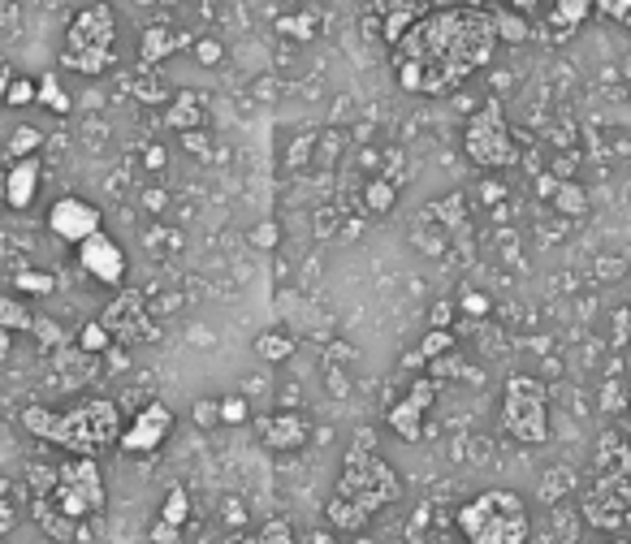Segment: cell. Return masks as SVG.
Segmentation results:
<instances>
[{
	"label": "cell",
	"mask_w": 631,
	"mask_h": 544,
	"mask_svg": "<svg viewBox=\"0 0 631 544\" xmlns=\"http://www.w3.org/2000/svg\"><path fill=\"white\" fill-rule=\"evenodd\" d=\"M498 52L493 13L472 4L432 9L394 44L398 87L411 96H450Z\"/></svg>",
	"instance_id": "1"
},
{
	"label": "cell",
	"mask_w": 631,
	"mask_h": 544,
	"mask_svg": "<svg viewBox=\"0 0 631 544\" xmlns=\"http://www.w3.org/2000/svg\"><path fill=\"white\" fill-rule=\"evenodd\" d=\"M22 428L65 454H78V458H100L105 449H113L121 441V410L113 397H87L69 410H49V406H26L22 410Z\"/></svg>",
	"instance_id": "2"
},
{
	"label": "cell",
	"mask_w": 631,
	"mask_h": 544,
	"mask_svg": "<svg viewBox=\"0 0 631 544\" xmlns=\"http://www.w3.org/2000/svg\"><path fill=\"white\" fill-rule=\"evenodd\" d=\"M333 497H346V501L364 505L372 519H376V510H385V505H394V501L403 497V480H398V471L376 454L372 428H360L351 449L342 454V471H338Z\"/></svg>",
	"instance_id": "3"
},
{
	"label": "cell",
	"mask_w": 631,
	"mask_h": 544,
	"mask_svg": "<svg viewBox=\"0 0 631 544\" xmlns=\"http://www.w3.org/2000/svg\"><path fill=\"white\" fill-rule=\"evenodd\" d=\"M454 527L468 544H527L532 514L527 501L511 489H484L459 505Z\"/></svg>",
	"instance_id": "4"
},
{
	"label": "cell",
	"mask_w": 631,
	"mask_h": 544,
	"mask_svg": "<svg viewBox=\"0 0 631 544\" xmlns=\"http://www.w3.org/2000/svg\"><path fill=\"white\" fill-rule=\"evenodd\" d=\"M113 61H117V13H113V4H105V0L83 4L65 26L61 65L74 70V74L96 78Z\"/></svg>",
	"instance_id": "5"
},
{
	"label": "cell",
	"mask_w": 631,
	"mask_h": 544,
	"mask_svg": "<svg viewBox=\"0 0 631 544\" xmlns=\"http://www.w3.org/2000/svg\"><path fill=\"white\" fill-rule=\"evenodd\" d=\"M49 501L61 510V519H69L74 527L87 523V519H96V514H105L108 489H105L100 458H78V454H74V458H65V462H56V489Z\"/></svg>",
	"instance_id": "6"
},
{
	"label": "cell",
	"mask_w": 631,
	"mask_h": 544,
	"mask_svg": "<svg viewBox=\"0 0 631 544\" xmlns=\"http://www.w3.org/2000/svg\"><path fill=\"white\" fill-rule=\"evenodd\" d=\"M502 428L520 446L549 441V390L536 376H511L502 390Z\"/></svg>",
	"instance_id": "7"
},
{
	"label": "cell",
	"mask_w": 631,
	"mask_h": 544,
	"mask_svg": "<svg viewBox=\"0 0 631 544\" xmlns=\"http://www.w3.org/2000/svg\"><path fill=\"white\" fill-rule=\"evenodd\" d=\"M463 151L468 160L480 169H511L520 164V148H515V135L506 126V113L498 99H484L468 117V130H463Z\"/></svg>",
	"instance_id": "8"
},
{
	"label": "cell",
	"mask_w": 631,
	"mask_h": 544,
	"mask_svg": "<svg viewBox=\"0 0 631 544\" xmlns=\"http://www.w3.org/2000/svg\"><path fill=\"white\" fill-rule=\"evenodd\" d=\"M169 437H173V410L164 402H143L135 410V419L121 428L117 449L130 454V458H152Z\"/></svg>",
	"instance_id": "9"
},
{
	"label": "cell",
	"mask_w": 631,
	"mask_h": 544,
	"mask_svg": "<svg viewBox=\"0 0 631 544\" xmlns=\"http://www.w3.org/2000/svg\"><path fill=\"white\" fill-rule=\"evenodd\" d=\"M49 230H53L61 243L83 247L87 238H96V234L105 230V221H100V207H96V203H87V199H78V195H65L49 207Z\"/></svg>",
	"instance_id": "10"
},
{
	"label": "cell",
	"mask_w": 631,
	"mask_h": 544,
	"mask_svg": "<svg viewBox=\"0 0 631 544\" xmlns=\"http://www.w3.org/2000/svg\"><path fill=\"white\" fill-rule=\"evenodd\" d=\"M432 402H437V381H411V390L403 402H394L389 406V415H385V424H389V433L398 437V441H420L424 437V419H428V410H432Z\"/></svg>",
	"instance_id": "11"
},
{
	"label": "cell",
	"mask_w": 631,
	"mask_h": 544,
	"mask_svg": "<svg viewBox=\"0 0 631 544\" xmlns=\"http://www.w3.org/2000/svg\"><path fill=\"white\" fill-rule=\"evenodd\" d=\"M256 437L272 454H299L312 441V419L299 415V410H272V415L256 419Z\"/></svg>",
	"instance_id": "12"
},
{
	"label": "cell",
	"mask_w": 631,
	"mask_h": 544,
	"mask_svg": "<svg viewBox=\"0 0 631 544\" xmlns=\"http://www.w3.org/2000/svg\"><path fill=\"white\" fill-rule=\"evenodd\" d=\"M78 268L92 277V281H100V286H121L126 281V250L121 243L113 238V234H96V238H87L83 247H78Z\"/></svg>",
	"instance_id": "13"
},
{
	"label": "cell",
	"mask_w": 631,
	"mask_h": 544,
	"mask_svg": "<svg viewBox=\"0 0 631 544\" xmlns=\"http://www.w3.org/2000/svg\"><path fill=\"white\" fill-rule=\"evenodd\" d=\"M100 324H105L113 338H121V342L157 338V324H152V316H148V307H143V295H139V290H126V295L113 298V302L105 307V316H100Z\"/></svg>",
	"instance_id": "14"
},
{
	"label": "cell",
	"mask_w": 631,
	"mask_h": 544,
	"mask_svg": "<svg viewBox=\"0 0 631 544\" xmlns=\"http://www.w3.org/2000/svg\"><path fill=\"white\" fill-rule=\"evenodd\" d=\"M40 182H44V169H40V156H26V160H13L9 173L0 178V195L13 212H26L35 195H40Z\"/></svg>",
	"instance_id": "15"
},
{
	"label": "cell",
	"mask_w": 631,
	"mask_h": 544,
	"mask_svg": "<svg viewBox=\"0 0 631 544\" xmlns=\"http://www.w3.org/2000/svg\"><path fill=\"white\" fill-rule=\"evenodd\" d=\"M164 126H169V130H178V135L200 130V126H204V96H200V92H191V87L173 92V99L164 104Z\"/></svg>",
	"instance_id": "16"
},
{
	"label": "cell",
	"mask_w": 631,
	"mask_h": 544,
	"mask_svg": "<svg viewBox=\"0 0 631 544\" xmlns=\"http://www.w3.org/2000/svg\"><path fill=\"white\" fill-rule=\"evenodd\" d=\"M324 523H329V532H338V536H364L372 514L364 505L346 501V497H329V501H324Z\"/></svg>",
	"instance_id": "17"
},
{
	"label": "cell",
	"mask_w": 631,
	"mask_h": 544,
	"mask_svg": "<svg viewBox=\"0 0 631 544\" xmlns=\"http://www.w3.org/2000/svg\"><path fill=\"white\" fill-rule=\"evenodd\" d=\"M35 311L22 298H0V333H31L35 329Z\"/></svg>",
	"instance_id": "18"
},
{
	"label": "cell",
	"mask_w": 631,
	"mask_h": 544,
	"mask_svg": "<svg viewBox=\"0 0 631 544\" xmlns=\"http://www.w3.org/2000/svg\"><path fill=\"white\" fill-rule=\"evenodd\" d=\"M157 519H164V523L178 527V532H186V523H191V493H186L182 484H173V489L164 493V501H160Z\"/></svg>",
	"instance_id": "19"
},
{
	"label": "cell",
	"mask_w": 631,
	"mask_h": 544,
	"mask_svg": "<svg viewBox=\"0 0 631 544\" xmlns=\"http://www.w3.org/2000/svg\"><path fill=\"white\" fill-rule=\"evenodd\" d=\"M252 350H256V359H264V363H286L295 354V338L281 333V329H268V333H260L252 342Z\"/></svg>",
	"instance_id": "20"
},
{
	"label": "cell",
	"mask_w": 631,
	"mask_h": 544,
	"mask_svg": "<svg viewBox=\"0 0 631 544\" xmlns=\"http://www.w3.org/2000/svg\"><path fill=\"white\" fill-rule=\"evenodd\" d=\"M394 203H398L394 182H385V178H368V182H364V207H368L372 216H389Z\"/></svg>",
	"instance_id": "21"
},
{
	"label": "cell",
	"mask_w": 631,
	"mask_h": 544,
	"mask_svg": "<svg viewBox=\"0 0 631 544\" xmlns=\"http://www.w3.org/2000/svg\"><path fill=\"white\" fill-rule=\"evenodd\" d=\"M13 290L31 298H49L56 290V277L53 273H40V268H22V273H13Z\"/></svg>",
	"instance_id": "22"
},
{
	"label": "cell",
	"mask_w": 631,
	"mask_h": 544,
	"mask_svg": "<svg viewBox=\"0 0 631 544\" xmlns=\"http://www.w3.org/2000/svg\"><path fill=\"white\" fill-rule=\"evenodd\" d=\"M40 148H44V130L18 126V130L9 135V143H4V156H9V160H26V156H35Z\"/></svg>",
	"instance_id": "23"
},
{
	"label": "cell",
	"mask_w": 631,
	"mask_h": 544,
	"mask_svg": "<svg viewBox=\"0 0 631 544\" xmlns=\"http://www.w3.org/2000/svg\"><path fill=\"white\" fill-rule=\"evenodd\" d=\"M173 49H178V40H173L164 26H148V31H143V65H157V61H164Z\"/></svg>",
	"instance_id": "24"
},
{
	"label": "cell",
	"mask_w": 631,
	"mask_h": 544,
	"mask_svg": "<svg viewBox=\"0 0 631 544\" xmlns=\"http://www.w3.org/2000/svg\"><path fill=\"white\" fill-rule=\"evenodd\" d=\"M493 26H498V44L506 40V44H524L527 35H532V26L524 22V13H493Z\"/></svg>",
	"instance_id": "25"
},
{
	"label": "cell",
	"mask_w": 631,
	"mask_h": 544,
	"mask_svg": "<svg viewBox=\"0 0 631 544\" xmlns=\"http://www.w3.org/2000/svg\"><path fill=\"white\" fill-rule=\"evenodd\" d=\"M35 104H44V108L56 113V117L69 113V96H65V87H61L56 74H44V78H40V96H35Z\"/></svg>",
	"instance_id": "26"
},
{
	"label": "cell",
	"mask_w": 631,
	"mask_h": 544,
	"mask_svg": "<svg viewBox=\"0 0 631 544\" xmlns=\"http://www.w3.org/2000/svg\"><path fill=\"white\" fill-rule=\"evenodd\" d=\"M588 9H592V0H558V4H554V18H549V22H554L558 31H576L579 22L588 18Z\"/></svg>",
	"instance_id": "27"
},
{
	"label": "cell",
	"mask_w": 631,
	"mask_h": 544,
	"mask_svg": "<svg viewBox=\"0 0 631 544\" xmlns=\"http://www.w3.org/2000/svg\"><path fill=\"white\" fill-rule=\"evenodd\" d=\"M108 346H113V333H108L100 320H87V324L78 329V350H83V354H105Z\"/></svg>",
	"instance_id": "28"
},
{
	"label": "cell",
	"mask_w": 631,
	"mask_h": 544,
	"mask_svg": "<svg viewBox=\"0 0 631 544\" xmlns=\"http://www.w3.org/2000/svg\"><path fill=\"white\" fill-rule=\"evenodd\" d=\"M252 541L256 544H295V523H290V519H268V523H260V527L252 532Z\"/></svg>",
	"instance_id": "29"
},
{
	"label": "cell",
	"mask_w": 631,
	"mask_h": 544,
	"mask_svg": "<svg viewBox=\"0 0 631 544\" xmlns=\"http://www.w3.org/2000/svg\"><path fill=\"white\" fill-rule=\"evenodd\" d=\"M450 350H454V333H450V329H432L416 354H420V363H437V359L450 354Z\"/></svg>",
	"instance_id": "30"
},
{
	"label": "cell",
	"mask_w": 631,
	"mask_h": 544,
	"mask_svg": "<svg viewBox=\"0 0 631 544\" xmlns=\"http://www.w3.org/2000/svg\"><path fill=\"white\" fill-rule=\"evenodd\" d=\"M26 489H31V497H53V489H56V467L31 462V471H26Z\"/></svg>",
	"instance_id": "31"
},
{
	"label": "cell",
	"mask_w": 631,
	"mask_h": 544,
	"mask_svg": "<svg viewBox=\"0 0 631 544\" xmlns=\"http://www.w3.org/2000/svg\"><path fill=\"white\" fill-rule=\"evenodd\" d=\"M247 419H252V406H247V397H243V394H225V397H221V424L238 428V424H247Z\"/></svg>",
	"instance_id": "32"
},
{
	"label": "cell",
	"mask_w": 631,
	"mask_h": 544,
	"mask_svg": "<svg viewBox=\"0 0 631 544\" xmlns=\"http://www.w3.org/2000/svg\"><path fill=\"white\" fill-rule=\"evenodd\" d=\"M13 523H18V501H13V484H9V480H0V544L9 541Z\"/></svg>",
	"instance_id": "33"
},
{
	"label": "cell",
	"mask_w": 631,
	"mask_h": 544,
	"mask_svg": "<svg viewBox=\"0 0 631 544\" xmlns=\"http://www.w3.org/2000/svg\"><path fill=\"white\" fill-rule=\"evenodd\" d=\"M221 519H225V527L238 532V536H243V527H252V514H247V505H243L238 497H225V501H221Z\"/></svg>",
	"instance_id": "34"
},
{
	"label": "cell",
	"mask_w": 631,
	"mask_h": 544,
	"mask_svg": "<svg viewBox=\"0 0 631 544\" xmlns=\"http://www.w3.org/2000/svg\"><path fill=\"white\" fill-rule=\"evenodd\" d=\"M247 243H252L256 250H277V243H281V225H277V221H260V225H252Z\"/></svg>",
	"instance_id": "35"
},
{
	"label": "cell",
	"mask_w": 631,
	"mask_h": 544,
	"mask_svg": "<svg viewBox=\"0 0 631 544\" xmlns=\"http://www.w3.org/2000/svg\"><path fill=\"white\" fill-rule=\"evenodd\" d=\"M35 96H40V83H31V78H13V87H9L4 104H13V108H26V104H35Z\"/></svg>",
	"instance_id": "36"
},
{
	"label": "cell",
	"mask_w": 631,
	"mask_h": 544,
	"mask_svg": "<svg viewBox=\"0 0 631 544\" xmlns=\"http://www.w3.org/2000/svg\"><path fill=\"white\" fill-rule=\"evenodd\" d=\"M191 419H195L200 428H216V424H221V397H204V402H195V406H191Z\"/></svg>",
	"instance_id": "37"
},
{
	"label": "cell",
	"mask_w": 631,
	"mask_h": 544,
	"mask_svg": "<svg viewBox=\"0 0 631 544\" xmlns=\"http://www.w3.org/2000/svg\"><path fill=\"white\" fill-rule=\"evenodd\" d=\"M135 96L143 99V104H169V99H173V96H169V87H164V83H157L152 74L135 83Z\"/></svg>",
	"instance_id": "38"
},
{
	"label": "cell",
	"mask_w": 631,
	"mask_h": 544,
	"mask_svg": "<svg viewBox=\"0 0 631 544\" xmlns=\"http://www.w3.org/2000/svg\"><path fill=\"white\" fill-rule=\"evenodd\" d=\"M31 333H35V338H40V346H44V350H56V346H61V342H65V333H61V329H56L53 320H44V316H40V320H35V329H31Z\"/></svg>",
	"instance_id": "39"
},
{
	"label": "cell",
	"mask_w": 631,
	"mask_h": 544,
	"mask_svg": "<svg viewBox=\"0 0 631 544\" xmlns=\"http://www.w3.org/2000/svg\"><path fill=\"white\" fill-rule=\"evenodd\" d=\"M554 203H558L563 212H584V191H579V186H558Z\"/></svg>",
	"instance_id": "40"
},
{
	"label": "cell",
	"mask_w": 631,
	"mask_h": 544,
	"mask_svg": "<svg viewBox=\"0 0 631 544\" xmlns=\"http://www.w3.org/2000/svg\"><path fill=\"white\" fill-rule=\"evenodd\" d=\"M148 541H152V544H178V541H182V532H178V527H169L164 519H157V523L148 527Z\"/></svg>",
	"instance_id": "41"
},
{
	"label": "cell",
	"mask_w": 631,
	"mask_h": 544,
	"mask_svg": "<svg viewBox=\"0 0 631 544\" xmlns=\"http://www.w3.org/2000/svg\"><path fill=\"white\" fill-rule=\"evenodd\" d=\"M277 31L281 35H312V18H281Z\"/></svg>",
	"instance_id": "42"
},
{
	"label": "cell",
	"mask_w": 631,
	"mask_h": 544,
	"mask_svg": "<svg viewBox=\"0 0 631 544\" xmlns=\"http://www.w3.org/2000/svg\"><path fill=\"white\" fill-rule=\"evenodd\" d=\"M195 56H200L204 65H216V61H221V44H216V40H200V44H195Z\"/></svg>",
	"instance_id": "43"
},
{
	"label": "cell",
	"mask_w": 631,
	"mask_h": 544,
	"mask_svg": "<svg viewBox=\"0 0 631 544\" xmlns=\"http://www.w3.org/2000/svg\"><path fill=\"white\" fill-rule=\"evenodd\" d=\"M13 78H18V74H13V65H9V56H0V99L9 96V87H13Z\"/></svg>",
	"instance_id": "44"
},
{
	"label": "cell",
	"mask_w": 631,
	"mask_h": 544,
	"mask_svg": "<svg viewBox=\"0 0 631 544\" xmlns=\"http://www.w3.org/2000/svg\"><path fill=\"white\" fill-rule=\"evenodd\" d=\"M463 311H472V316H484V311H489V298H484V295H468V298H463Z\"/></svg>",
	"instance_id": "45"
},
{
	"label": "cell",
	"mask_w": 631,
	"mask_h": 544,
	"mask_svg": "<svg viewBox=\"0 0 631 544\" xmlns=\"http://www.w3.org/2000/svg\"><path fill=\"white\" fill-rule=\"evenodd\" d=\"M308 544H342V536H338V532H329V527H320V532L308 536Z\"/></svg>",
	"instance_id": "46"
},
{
	"label": "cell",
	"mask_w": 631,
	"mask_h": 544,
	"mask_svg": "<svg viewBox=\"0 0 631 544\" xmlns=\"http://www.w3.org/2000/svg\"><path fill=\"white\" fill-rule=\"evenodd\" d=\"M186 139V151H208V139L200 135V130H191V135H182Z\"/></svg>",
	"instance_id": "47"
},
{
	"label": "cell",
	"mask_w": 631,
	"mask_h": 544,
	"mask_svg": "<svg viewBox=\"0 0 631 544\" xmlns=\"http://www.w3.org/2000/svg\"><path fill=\"white\" fill-rule=\"evenodd\" d=\"M511 9H515V13H532V9H536V0H511Z\"/></svg>",
	"instance_id": "48"
},
{
	"label": "cell",
	"mask_w": 631,
	"mask_h": 544,
	"mask_svg": "<svg viewBox=\"0 0 631 544\" xmlns=\"http://www.w3.org/2000/svg\"><path fill=\"white\" fill-rule=\"evenodd\" d=\"M148 164H152V169H160V164H164V151H160V148L148 151Z\"/></svg>",
	"instance_id": "49"
},
{
	"label": "cell",
	"mask_w": 631,
	"mask_h": 544,
	"mask_svg": "<svg viewBox=\"0 0 631 544\" xmlns=\"http://www.w3.org/2000/svg\"><path fill=\"white\" fill-rule=\"evenodd\" d=\"M9 338H13V333H0V359L9 354Z\"/></svg>",
	"instance_id": "50"
},
{
	"label": "cell",
	"mask_w": 631,
	"mask_h": 544,
	"mask_svg": "<svg viewBox=\"0 0 631 544\" xmlns=\"http://www.w3.org/2000/svg\"><path fill=\"white\" fill-rule=\"evenodd\" d=\"M468 4H472V9H484V0H468Z\"/></svg>",
	"instance_id": "51"
},
{
	"label": "cell",
	"mask_w": 631,
	"mask_h": 544,
	"mask_svg": "<svg viewBox=\"0 0 631 544\" xmlns=\"http://www.w3.org/2000/svg\"><path fill=\"white\" fill-rule=\"evenodd\" d=\"M355 544H372V541H368V536H355Z\"/></svg>",
	"instance_id": "52"
},
{
	"label": "cell",
	"mask_w": 631,
	"mask_h": 544,
	"mask_svg": "<svg viewBox=\"0 0 631 544\" xmlns=\"http://www.w3.org/2000/svg\"><path fill=\"white\" fill-rule=\"evenodd\" d=\"M614 544H628V541H614Z\"/></svg>",
	"instance_id": "53"
}]
</instances>
